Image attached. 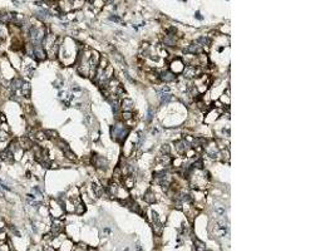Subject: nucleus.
I'll return each mask as SVG.
<instances>
[{"label":"nucleus","mask_w":335,"mask_h":251,"mask_svg":"<svg viewBox=\"0 0 335 251\" xmlns=\"http://www.w3.org/2000/svg\"><path fill=\"white\" fill-rule=\"evenodd\" d=\"M128 132H129V128L118 123L112 128V137H113V140H116L117 142H123L124 138L127 137Z\"/></svg>","instance_id":"f257e3e1"},{"label":"nucleus","mask_w":335,"mask_h":251,"mask_svg":"<svg viewBox=\"0 0 335 251\" xmlns=\"http://www.w3.org/2000/svg\"><path fill=\"white\" fill-rule=\"evenodd\" d=\"M160 97H161L162 102H165V103H167V102H170V100L173 99V95L171 93H167V92H160Z\"/></svg>","instance_id":"9d476101"},{"label":"nucleus","mask_w":335,"mask_h":251,"mask_svg":"<svg viewBox=\"0 0 335 251\" xmlns=\"http://www.w3.org/2000/svg\"><path fill=\"white\" fill-rule=\"evenodd\" d=\"M152 219H153V224H156V222H160V217H158L157 212L152 211Z\"/></svg>","instance_id":"dca6fc26"},{"label":"nucleus","mask_w":335,"mask_h":251,"mask_svg":"<svg viewBox=\"0 0 335 251\" xmlns=\"http://www.w3.org/2000/svg\"><path fill=\"white\" fill-rule=\"evenodd\" d=\"M121 104H122L121 107H122L124 111H132L133 107H135V104H133V100L129 99V98H124Z\"/></svg>","instance_id":"423d86ee"},{"label":"nucleus","mask_w":335,"mask_h":251,"mask_svg":"<svg viewBox=\"0 0 335 251\" xmlns=\"http://www.w3.org/2000/svg\"><path fill=\"white\" fill-rule=\"evenodd\" d=\"M193 241L196 244V250H197V251H205V250H206V249H205V244L202 241L197 240V238H193Z\"/></svg>","instance_id":"9b49d317"},{"label":"nucleus","mask_w":335,"mask_h":251,"mask_svg":"<svg viewBox=\"0 0 335 251\" xmlns=\"http://www.w3.org/2000/svg\"><path fill=\"white\" fill-rule=\"evenodd\" d=\"M64 154H65V157L68 158V160H72V161H75L77 160V157H75V154L72 152L70 149H68V151H65L64 152Z\"/></svg>","instance_id":"ddd939ff"},{"label":"nucleus","mask_w":335,"mask_h":251,"mask_svg":"<svg viewBox=\"0 0 335 251\" xmlns=\"http://www.w3.org/2000/svg\"><path fill=\"white\" fill-rule=\"evenodd\" d=\"M203 149L206 151V153L208 154V156H211V157H216V156H219V149H217V146H216V143H210V144H207L206 147H203Z\"/></svg>","instance_id":"39448f33"},{"label":"nucleus","mask_w":335,"mask_h":251,"mask_svg":"<svg viewBox=\"0 0 335 251\" xmlns=\"http://www.w3.org/2000/svg\"><path fill=\"white\" fill-rule=\"evenodd\" d=\"M215 211L219 213L220 216H224L226 210H225V206H221V205H220V206H216V207H215Z\"/></svg>","instance_id":"4468645a"},{"label":"nucleus","mask_w":335,"mask_h":251,"mask_svg":"<svg viewBox=\"0 0 335 251\" xmlns=\"http://www.w3.org/2000/svg\"><path fill=\"white\" fill-rule=\"evenodd\" d=\"M182 73H183V75H185V78H196V77H198V75H200L201 70L197 68V67L187 65V67L183 68Z\"/></svg>","instance_id":"f03ea898"},{"label":"nucleus","mask_w":335,"mask_h":251,"mask_svg":"<svg viewBox=\"0 0 335 251\" xmlns=\"http://www.w3.org/2000/svg\"><path fill=\"white\" fill-rule=\"evenodd\" d=\"M135 249H136V251H143V249H142V246H141L139 242H137V244H136Z\"/></svg>","instance_id":"f3484780"},{"label":"nucleus","mask_w":335,"mask_h":251,"mask_svg":"<svg viewBox=\"0 0 335 251\" xmlns=\"http://www.w3.org/2000/svg\"><path fill=\"white\" fill-rule=\"evenodd\" d=\"M170 152H171V148H170V146L168 144H163L162 147H161V153L163 154H170Z\"/></svg>","instance_id":"2eb2a0df"},{"label":"nucleus","mask_w":335,"mask_h":251,"mask_svg":"<svg viewBox=\"0 0 335 251\" xmlns=\"http://www.w3.org/2000/svg\"><path fill=\"white\" fill-rule=\"evenodd\" d=\"M92 188H93L94 196H97V197H99V196H102V192H103V187H102V186H99L97 182H93V185H92Z\"/></svg>","instance_id":"1a4fd4ad"},{"label":"nucleus","mask_w":335,"mask_h":251,"mask_svg":"<svg viewBox=\"0 0 335 251\" xmlns=\"http://www.w3.org/2000/svg\"><path fill=\"white\" fill-rule=\"evenodd\" d=\"M144 201L147 203H153L156 201V197H154V194L151 190H148L147 192L144 194Z\"/></svg>","instance_id":"6e6552de"},{"label":"nucleus","mask_w":335,"mask_h":251,"mask_svg":"<svg viewBox=\"0 0 335 251\" xmlns=\"http://www.w3.org/2000/svg\"><path fill=\"white\" fill-rule=\"evenodd\" d=\"M205 251H207V250H205Z\"/></svg>","instance_id":"a211bd4d"},{"label":"nucleus","mask_w":335,"mask_h":251,"mask_svg":"<svg viewBox=\"0 0 335 251\" xmlns=\"http://www.w3.org/2000/svg\"><path fill=\"white\" fill-rule=\"evenodd\" d=\"M132 117H133V112H132V111H124V112L122 113V118H123L124 121L132 119Z\"/></svg>","instance_id":"f8f14e48"},{"label":"nucleus","mask_w":335,"mask_h":251,"mask_svg":"<svg viewBox=\"0 0 335 251\" xmlns=\"http://www.w3.org/2000/svg\"><path fill=\"white\" fill-rule=\"evenodd\" d=\"M93 163H94V165L97 166V167H102V168L107 166V161L104 160L103 157H99V156H94V157H93Z\"/></svg>","instance_id":"0eeeda50"},{"label":"nucleus","mask_w":335,"mask_h":251,"mask_svg":"<svg viewBox=\"0 0 335 251\" xmlns=\"http://www.w3.org/2000/svg\"><path fill=\"white\" fill-rule=\"evenodd\" d=\"M123 183L125 188H128V190H131V188L135 186L136 183V179H135V176L133 175H123Z\"/></svg>","instance_id":"20e7f679"},{"label":"nucleus","mask_w":335,"mask_h":251,"mask_svg":"<svg viewBox=\"0 0 335 251\" xmlns=\"http://www.w3.org/2000/svg\"><path fill=\"white\" fill-rule=\"evenodd\" d=\"M160 78L162 79L163 82L170 83V82L176 81V74L172 72V70H165V72H162V73H161Z\"/></svg>","instance_id":"7ed1b4c3"}]
</instances>
